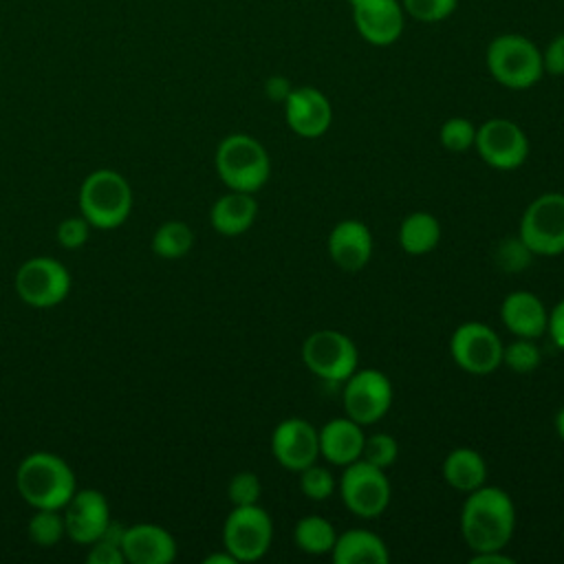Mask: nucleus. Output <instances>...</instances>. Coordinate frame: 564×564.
Wrapping results in <instances>:
<instances>
[{"label": "nucleus", "instance_id": "1", "mask_svg": "<svg viewBox=\"0 0 564 564\" xmlns=\"http://www.w3.org/2000/svg\"><path fill=\"white\" fill-rule=\"evenodd\" d=\"M458 527L471 553L505 549L516 531V505L505 489L485 482L467 494Z\"/></svg>", "mask_w": 564, "mask_h": 564}, {"label": "nucleus", "instance_id": "2", "mask_svg": "<svg viewBox=\"0 0 564 564\" xmlns=\"http://www.w3.org/2000/svg\"><path fill=\"white\" fill-rule=\"evenodd\" d=\"M15 485L33 509L59 511L75 494V474L64 458L51 452H35L20 463Z\"/></svg>", "mask_w": 564, "mask_h": 564}, {"label": "nucleus", "instance_id": "3", "mask_svg": "<svg viewBox=\"0 0 564 564\" xmlns=\"http://www.w3.org/2000/svg\"><path fill=\"white\" fill-rule=\"evenodd\" d=\"M216 172L234 192L256 194L271 176V159L267 148L251 134H229L216 148Z\"/></svg>", "mask_w": 564, "mask_h": 564}, {"label": "nucleus", "instance_id": "4", "mask_svg": "<svg viewBox=\"0 0 564 564\" xmlns=\"http://www.w3.org/2000/svg\"><path fill=\"white\" fill-rule=\"evenodd\" d=\"M485 62L491 77L511 90L531 88L544 75L540 48L529 37L518 33L494 37L487 46Z\"/></svg>", "mask_w": 564, "mask_h": 564}, {"label": "nucleus", "instance_id": "5", "mask_svg": "<svg viewBox=\"0 0 564 564\" xmlns=\"http://www.w3.org/2000/svg\"><path fill=\"white\" fill-rule=\"evenodd\" d=\"M132 207L128 181L115 170L88 174L79 187V212L97 229L119 227Z\"/></svg>", "mask_w": 564, "mask_h": 564}, {"label": "nucleus", "instance_id": "6", "mask_svg": "<svg viewBox=\"0 0 564 564\" xmlns=\"http://www.w3.org/2000/svg\"><path fill=\"white\" fill-rule=\"evenodd\" d=\"M302 361L326 383H344L359 368V350L355 341L335 328L313 330L300 348Z\"/></svg>", "mask_w": 564, "mask_h": 564}, {"label": "nucleus", "instance_id": "7", "mask_svg": "<svg viewBox=\"0 0 564 564\" xmlns=\"http://www.w3.org/2000/svg\"><path fill=\"white\" fill-rule=\"evenodd\" d=\"M518 238L533 256L553 258L564 253V194L544 192L535 196L522 212Z\"/></svg>", "mask_w": 564, "mask_h": 564}, {"label": "nucleus", "instance_id": "8", "mask_svg": "<svg viewBox=\"0 0 564 564\" xmlns=\"http://www.w3.org/2000/svg\"><path fill=\"white\" fill-rule=\"evenodd\" d=\"M337 489L346 509L364 520L379 518L388 509L392 496L386 469L361 458L344 467Z\"/></svg>", "mask_w": 564, "mask_h": 564}, {"label": "nucleus", "instance_id": "9", "mask_svg": "<svg viewBox=\"0 0 564 564\" xmlns=\"http://www.w3.org/2000/svg\"><path fill=\"white\" fill-rule=\"evenodd\" d=\"M273 542L271 516L260 505L234 507L223 524V546L236 562H256Z\"/></svg>", "mask_w": 564, "mask_h": 564}, {"label": "nucleus", "instance_id": "10", "mask_svg": "<svg viewBox=\"0 0 564 564\" xmlns=\"http://www.w3.org/2000/svg\"><path fill=\"white\" fill-rule=\"evenodd\" d=\"M502 341L498 333L485 322H463L449 337V355L454 364L467 375L485 377L502 364Z\"/></svg>", "mask_w": 564, "mask_h": 564}, {"label": "nucleus", "instance_id": "11", "mask_svg": "<svg viewBox=\"0 0 564 564\" xmlns=\"http://www.w3.org/2000/svg\"><path fill=\"white\" fill-rule=\"evenodd\" d=\"M474 148L489 167L502 172L518 170L529 156V139L524 130L516 121L502 117L487 119L476 128Z\"/></svg>", "mask_w": 564, "mask_h": 564}, {"label": "nucleus", "instance_id": "12", "mask_svg": "<svg viewBox=\"0 0 564 564\" xmlns=\"http://www.w3.org/2000/svg\"><path fill=\"white\" fill-rule=\"evenodd\" d=\"M392 383L377 368H357L344 381L346 416L359 425H372L386 416L392 405Z\"/></svg>", "mask_w": 564, "mask_h": 564}, {"label": "nucleus", "instance_id": "13", "mask_svg": "<svg viewBox=\"0 0 564 564\" xmlns=\"http://www.w3.org/2000/svg\"><path fill=\"white\" fill-rule=\"evenodd\" d=\"M15 291L24 304L48 308L68 295L70 275L66 267L53 258H31L15 273Z\"/></svg>", "mask_w": 564, "mask_h": 564}, {"label": "nucleus", "instance_id": "14", "mask_svg": "<svg viewBox=\"0 0 564 564\" xmlns=\"http://www.w3.org/2000/svg\"><path fill=\"white\" fill-rule=\"evenodd\" d=\"M271 454L289 471H302L319 458L317 430L300 416H289L273 427Z\"/></svg>", "mask_w": 564, "mask_h": 564}, {"label": "nucleus", "instance_id": "15", "mask_svg": "<svg viewBox=\"0 0 564 564\" xmlns=\"http://www.w3.org/2000/svg\"><path fill=\"white\" fill-rule=\"evenodd\" d=\"M284 119L297 137L317 139L333 123V106L319 88L300 86L284 99Z\"/></svg>", "mask_w": 564, "mask_h": 564}, {"label": "nucleus", "instance_id": "16", "mask_svg": "<svg viewBox=\"0 0 564 564\" xmlns=\"http://www.w3.org/2000/svg\"><path fill=\"white\" fill-rule=\"evenodd\" d=\"M357 33L372 46H390L403 33V7L397 0H350Z\"/></svg>", "mask_w": 564, "mask_h": 564}, {"label": "nucleus", "instance_id": "17", "mask_svg": "<svg viewBox=\"0 0 564 564\" xmlns=\"http://www.w3.org/2000/svg\"><path fill=\"white\" fill-rule=\"evenodd\" d=\"M64 509V531L79 544L97 542L110 524L108 502L97 489L75 491Z\"/></svg>", "mask_w": 564, "mask_h": 564}, {"label": "nucleus", "instance_id": "18", "mask_svg": "<svg viewBox=\"0 0 564 564\" xmlns=\"http://www.w3.org/2000/svg\"><path fill=\"white\" fill-rule=\"evenodd\" d=\"M326 249L330 260L341 271L355 273L361 271L372 258V234L366 223L357 218H346L330 229L326 238Z\"/></svg>", "mask_w": 564, "mask_h": 564}, {"label": "nucleus", "instance_id": "19", "mask_svg": "<svg viewBox=\"0 0 564 564\" xmlns=\"http://www.w3.org/2000/svg\"><path fill=\"white\" fill-rule=\"evenodd\" d=\"M123 557L132 564H170L176 557V542L159 524H134L123 529Z\"/></svg>", "mask_w": 564, "mask_h": 564}, {"label": "nucleus", "instance_id": "20", "mask_svg": "<svg viewBox=\"0 0 564 564\" xmlns=\"http://www.w3.org/2000/svg\"><path fill=\"white\" fill-rule=\"evenodd\" d=\"M319 438V456L326 458L330 465L346 467L361 458L364 452V425L348 416H335L326 421L317 430Z\"/></svg>", "mask_w": 564, "mask_h": 564}, {"label": "nucleus", "instance_id": "21", "mask_svg": "<svg viewBox=\"0 0 564 564\" xmlns=\"http://www.w3.org/2000/svg\"><path fill=\"white\" fill-rule=\"evenodd\" d=\"M500 319L513 337L540 339L546 333L549 311L531 291H511L500 304Z\"/></svg>", "mask_w": 564, "mask_h": 564}, {"label": "nucleus", "instance_id": "22", "mask_svg": "<svg viewBox=\"0 0 564 564\" xmlns=\"http://www.w3.org/2000/svg\"><path fill=\"white\" fill-rule=\"evenodd\" d=\"M330 557L335 564H388L390 551L377 533L368 529H348L337 533Z\"/></svg>", "mask_w": 564, "mask_h": 564}, {"label": "nucleus", "instance_id": "23", "mask_svg": "<svg viewBox=\"0 0 564 564\" xmlns=\"http://www.w3.org/2000/svg\"><path fill=\"white\" fill-rule=\"evenodd\" d=\"M258 216V200L253 194L234 192L229 189L223 194L209 212L212 227L223 236H240L256 223Z\"/></svg>", "mask_w": 564, "mask_h": 564}, {"label": "nucleus", "instance_id": "24", "mask_svg": "<svg viewBox=\"0 0 564 564\" xmlns=\"http://www.w3.org/2000/svg\"><path fill=\"white\" fill-rule=\"evenodd\" d=\"M443 480L463 494H469L485 485L487 480V463L478 449L471 447H456L452 449L441 465Z\"/></svg>", "mask_w": 564, "mask_h": 564}, {"label": "nucleus", "instance_id": "25", "mask_svg": "<svg viewBox=\"0 0 564 564\" xmlns=\"http://www.w3.org/2000/svg\"><path fill=\"white\" fill-rule=\"evenodd\" d=\"M441 240V223L430 212H412L399 225V245L408 256H425Z\"/></svg>", "mask_w": 564, "mask_h": 564}, {"label": "nucleus", "instance_id": "26", "mask_svg": "<svg viewBox=\"0 0 564 564\" xmlns=\"http://www.w3.org/2000/svg\"><path fill=\"white\" fill-rule=\"evenodd\" d=\"M335 538H337V531H335L333 522L326 520L324 516H315V513L300 518L293 529V540H295L297 549L308 555L330 553Z\"/></svg>", "mask_w": 564, "mask_h": 564}, {"label": "nucleus", "instance_id": "27", "mask_svg": "<svg viewBox=\"0 0 564 564\" xmlns=\"http://www.w3.org/2000/svg\"><path fill=\"white\" fill-rule=\"evenodd\" d=\"M194 245V234L183 220L163 223L152 236V251L161 258H181Z\"/></svg>", "mask_w": 564, "mask_h": 564}, {"label": "nucleus", "instance_id": "28", "mask_svg": "<svg viewBox=\"0 0 564 564\" xmlns=\"http://www.w3.org/2000/svg\"><path fill=\"white\" fill-rule=\"evenodd\" d=\"M540 348L535 339L516 337L502 348V364L516 375H529L540 366Z\"/></svg>", "mask_w": 564, "mask_h": 564}, {"label": "nucleus", "instance_id": "29", "mask_svg": "<svg viewBox=\"0 0 564 564\" xmlns=\"http://www.w3.org/2000/svg\"><path fill=\"white\" fill-rule=\"evenodd\" d=\"M64 533V518L57 509H37L29 520V538L37 546H53Z\"/></svg>", "mask_w": 564, "mask_h": 564}, {"label": "nucleus", "instance_id": "30", "mask_svg": "<svg viewBox=\"0 0 564 564\" xmlns=\"http://www.w3.org/2000/svg\"><path fill=\"white\" fill-rule=\"evenodd\" d=\"M300 474V491L308 498V500H315V502H322V500H328L335 489H337V482L333 478V474L322 467V465H308L304 467Z\"/></svg>", "mask_w": 564, "mask_h": 564}, {"label": "nucleus", "instance_id": "31", "mask_svg": "<svg viewBox=\"0 0 564 564\" xmlns=\"http://www.w3.org/2000/svg\"><path fill=\"white\" fill-rule=\"evenodd\" d=\"M474 139L476 128L465 117H449L438 130V141L449 152H467L469 148H474Z\"/></svg>", "mask_w": 564, "mask_h": 564}, {"label": "nucleus", "instance_id": "32", "mask_svg": "<svg viewBox=\"0 0 564 564\" xmlns=\"http://www.w3.org/2000/svg\"><path fill=\"white\" fill-rule=\"evenodd\" d=\"M399 456V445L397 438L388 432H375L370 436H366L364 441V452H361V460L377 465L381 469H388Z\"/></svg>", "mask_w": 564, "mask_h": 564}, {"label": "nucleus", "instance_id": "33", "mask_svg": "<svg viewBox=\"0 0 564 564\" xmlns=\"http://www.w3.org/2000/svg\"><path fill=\"white\" fill-rule=\"evenodd\" d=\"M260 494H262V485L253 471H238L231 476V480L227 485V496L234 507L258 505Z\"/></svg>", "mask_w": 564, "mask_h": 564}, {"label": "nucleus", "instance_id": "34", "mask_svg": "<svg viewBox=\"0 0 564 564\" xmlns=\"http://www.w3.org/2000/svg\"><path fill=\"white\" fill-rule=\"evenodd\" d=\"M401 7L421 22H441L456 11L458 0H403Z\"/></svg>", "mask_w": 564, "mask_h": 564}, {"label": "nucleus", "instance_id": "35", "mask_svg": "<svg viewBox=\"0 0 564 564\" xmlns=\"http://www.w3.org/2000/svg\"><path fill=\"white\" fill-rule=\"evenodd\" d=\"M90 223L84 216H70L57 225V240L66 249H79L88 240Z\"/></svg>", "mask_w": 564, "mask_h": 564}, {"label": "nucleus", "instance_id": "36", "mask_svg": "<svg viewBox=\"0 0 564 564\" xmlns=\"http://www.w3.org/2000/svg\"><path fill=\"white\" fill-rule=\"evenodd\" d=\"M86 560H88L90 564H121L126 557H123L121 544L99 538L97 542H93V549H90V553H88Z\"/></svg>", "mask_w": 564, "mask_h": 564}, {"label": "nucleus", "instance_id": "37", "mask_svg": "<svg viewBox=\"0 0 564 564\" xmlns=\"http://www.w3.org/2000/svg\"><path fill=\"white\" fill-rule=\"evenodd\" d=\"M542 66L549 75H564V33L555 35L542 53Z\"/></svg>", "mask_w": 564, "mask_h": 564}, {"label": "nucleus", "instance_id": "38", "mask_svg": "<svg viewBox=\"0 0 564 564\" xmlns=\"http://www.w3.org/2000/svg\"><path fill=\"white\" fill-rule=\"evenodd\" d=\"M546 333L551 335L553 344L564 350V300H560V302L549 311Z\"/></svg>", "mask_w": 564, "mask_h": 564}, {"label": "nucleus", "instance_id": "39", "mask_svg": "<svg viewBox=\"0 0 564 564\" xmlns=\"http://www.w3.org/2000/svg\"><path fill=\"white\" fill-rule=\"evenodd\" d=\"M293 90L291 82L284 77V75H271L267 82H264V95L271 99V101H282L289 97V93Z\"/></svg>", "mask_w": 564, "mask_h": 564}, {"label": "nucleus", "instance_id": "40", "mask_svg": "<svg viewBox=\"0 0 564 564\" xmlns=\"http://www.w3.org/2000/svg\"><path fill=\"white\" fill-rule=\"evenodd\" d=\"M469 562H471V564H513V557H511V555H505V551L498 549V551L471 553Z\"/></svg>", "mask_w": 564, "mask_h": 564}, {"label": "nucleus", "instance_id": "41", "mask_svg": "<svg viewBox=\"0 0 564 564\" xmlns=\"http://www.w3.org/2000/svg\"><path fill=\"white\" fill-rule=\"evenodd\" d=\"M203 562L205 564H236V557L225 549V553H212Z\"/></svg>", "mask_w": 564, "mask_h": 564}, {"label": "nucleus", "instance_id": "42", "mask_svg": "<svg viewBox=\"0 0 564 564\" xmlns=\"http://www.w3.org/2000/svg\"><path fill=\"white\" fill-rule=\"evenodd\" d=\"M555 432H557V436L562 438V443H564V405L557 410V414H555Z\"/></svg>", "mask_w": 564, "mask_h": 564}]
</instances>
